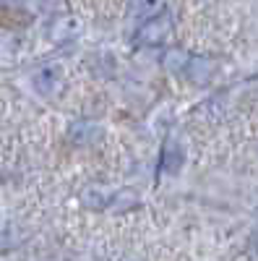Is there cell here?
<instances>
[{
    "mask_svg": "<svg viewBox=\"0 0 258 261\" xmlns=\"http://www.w3.org/2000/svg\"><path fill=\"white\" fill-rule=\"evenodd\" d=\"M169 29H172V21L167 13H159V16H149V21L138 29V39L144 45H162V42L169 37Z\"/></svg>",
    "mask_w": 258,
    "mask_h": 261,
    "instance_id": "6da1fadb",
    "label": "cell"
},
{
    "mask_svg": "<svg viewBox=\"0 0 258 261\" xmlns=\"http://www.w3.org/2000/svg\"><path fill=\"white\" fill-rule=\"evenodd\" d=\"M58 84H60V71L52 68V65H50V68H42L37 73V79H34V86L42 94H52L58 89Z\"/></svg>",
    "mask_w": 258,
    "mask_h": 261,
    "instance_id": "7a4b0ae2",
    "label": "cell"
},
{
    "mask_svg": "<svg viewBox=\"0 0 258 261\" xmlns=\"http://www.w3.org/2000/svg\"><path fill=\"white\" fill-rule=\"evenodd\" d=\"M164 65H167L169 71H183L185 65H188V55H185V53H178V50H175V53H169V55H167Z\"/></svg>",
    "mask_w": 258,
    "mask_h": 261,
    "instance_id": "3957f363",
    "label": "cell"
}]
</instances>
